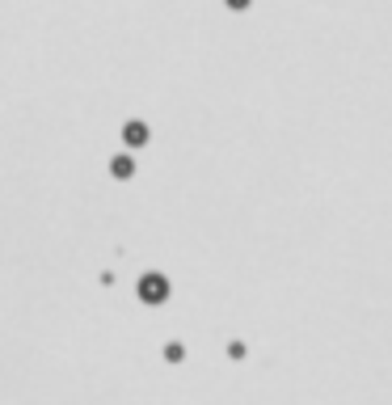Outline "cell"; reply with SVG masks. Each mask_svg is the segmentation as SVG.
Instances as JSON below:
<instances>
[{
	"label": "cell",
	"mask_w": 392,
	"mask_h": 405,
	"mask_svg": "<svg viewBox=\"0 0 392 405\" xmlns=\"http://www.w3.org/2000/svg\"><path fill=\"white\" fill-rule=\"evenodd\" d=\"M127 144H144V127H139V123L127 127Z\"/></svg>",
	"instance_id": "7a4b0ae2"
},
{
	"label": "cell",
	"mask_w": 392,
	"mask_h": 405,
	"mask_svg": "<svg viewBox=\"0 0 392 405\" xmlns=\"http://www.w3.org/2000/svg\"><path fill=\"white\" fill-rule=\"evenodd\" d=\"M144 296H148V300H160V296H165V283H160V279H144Z\"/></svg>",
	"instance_id": "6da1fadb"
}]
</instances>
